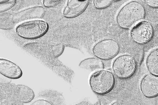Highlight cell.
Returning <instances> with one entry per match:
<instances>
[{"label":"cell","mask_w":158,"mask_h":105,"mask_svg":"<svg viewBox=\"0 0 158 105\" xmlns=\"http://www.w3.org/2000/svg\"><path fill=\"white\" fill-rule=\"evenodd\" d=\"M146 10L141 4L131 1L126 4L118 12L117 22L121 29L129 30L144 19Z\"/></svg>","instance_id":"6da1fadb"},{"label":"cell","mask_w":158,"mask_h":105,"mask_svg":"<svg viewBox=\"0 0 158 105\" xmlns=\"http://www.w3.org/2000/svg\"><path fill=\"white\" fill-rule=\"evenodd\" d=\"M89 83L94 93L105 95L113 89L115 85V78L111 71L101 70L92 75Z\"/></svg>","instance_id":"7a4b0ae2"},{"label":"cell","mask_w":158,"mask_h":105,"mask_svg":"<svg viewBox=\"0 0 158 105\" xmlns=\"http://www.w3.org/2000/svg\"><path fill=\"white\" fill-rule=\"evenodd\" d=\"M49 25L41 20H32L22 23L16 27V32L20 37L25 39H35L45 35Z\"/></svg>","instance_id":"3957f363"},{"label":"cell","mask_w":158,"mask_h":105,"mask_svg":"<svg viewBox=\"0 0 158 105\" xmlns=\"http://www.w3.org/2000/svg\"><path fill=\"white\" fill-rule=\"evenodd\" d=\"M112 67L117 77L122 79H127L131 78L135 74L137 69V63L132 56L123 55L115 59Z\"/></svg>","instance_id":"277c9868"},{"label":"cell","mask_w":158,"mask_h":105,"mask_svg":"<svg viewBox=\"0 0 158 105\" xmlns=\"http://www.w3.org/2000/svg\"><path fill=\"white\" fill-rule=\"evenodd\" d=\"M120 46L117 41L106 39L100 41L94 46V55L101 60L108 61L116 57L120 52Z\"/></svg>","instance_id":"5b68a950"},{"label":"cell","mask_w":158,"mask_h":105,"mask_svg":"<svg viewBox=\"0 0 158 105\" xmlns=\"http://www.w3.org/2000/svg\"><path fill=\"white\" fill-rule=\"evenodd\" d=\"M131 38L139 45H145L152 39L154 29L148 22L141 21L135 25L131 30Z\"/></svg>","instance_id":"8992f818"},{"label":"cell","mask_w":158,"mask_h":105,"mask_svg":"<svg viewBox=\"0 0 158 105\" xmlns=\"http://www.w3.org/2000/svg\"><path fill=\"white\" fill-rule=\"evenodd\" d=\"M45 12L42 6L31 7L16 13L13 16V21L15 23L18 24L39 19L43 18Z\"/></svg>","instance_id":"52a82bcc"},{"label":"cell","mask_w":158,"mask_h":105,"mask_svg":"<svg viewBox=\"0 0 158 105\" xmlns=\"http://www.w3.org/2000/svg\"><path fill=\"white\" fill-rule=\"evenodd\" d=\"M140 90L147 98H153L158 96V77L152 74L146 75L140 83Z\"/></svg>","instance_id":"ba28073f"},{"label":"cell","mask_w":158,"mask_h":105,"mask_svg":"<svg viewBox=\"0 0 158 105\" xmlns=\"http://www.w3.org/2000/svg\"><path fill=\"white\" fill-rule=\"evenodd\" d=\"M89 3V0H68L63 15L69 18H76L85 11Z\"/></svg>","instance_id":"9c48e42d"},{"label":"cell","mask_w":158,"mask_h":105,"mask_svg":"<svg viewBox=\"0 0 158 105\" xmlns=\"http://www.w3.org/2000/svg\"><path fill=\"white\" fill-rule=\"evenodd\" d=\"M0 74L9 79H18L22 72L17 65L6 59H0Z\"/></svg>","instance_id":"30bf717a"},{"label":"cell","mask_w":158,"mask_h":105,"mask_svg":"<svg viewBox=\"0 0 158 105\" xmlns=\"http://www.w3.org/2000/svg\"><path fill=\"white\" fill-rule=\"evenodd\" d=\"M15 96L19 101L23 103L31 102L34 97L32 89L27 86L18 85L15 88Z\"/></svg>","instance_id":"8fae6325"},{"label":"cell","mask_w":158,"mask_h":105,"mask_svg":"<svg viewBox=\"0 0 158 105\" xmlns=\"http://www.w3.org/2000/svg\"><path fill=\"white\" fill-rule=\"evenodd\" d=\"M79 66L82 69L92 72L100 71L104 69V64L102 61L98 58L96 59L94 57L83 60L79 64Z\"/></svg>","instance_id":"7c38bea8"},{"label":"cell","mask_w":158,"mask_h":105,"mask_svg":"<svg viewBox=\"0 0 158 105\" xmlns=\"http://www.w3.org/2000/svg\"><path fill=\"white\" fill-rule=\"evenodd\" d=\"M146 66L150 74L158 76V49L149 54L146 60Z\"/></svg>","instance_id":"4fadbf2b"},{"label":"cell","mask_w":158,"mask_h":105,"mask_svg":"<svg viewBox=\"0 0 158 105\" xmlns=\"http://www.w3.org/2000/svg\"><path fill=\"white\" fill-rule=\"evenodd\" d=\"M15 3L16 0H0V13L9 11Z\"/></svg>","instance_id":"5bb4252c"},{"label":"cell","mask_w":158,"mask_h":105,"mask_svg":"<svg viewBox=\"0 0 158 105\" xmlns=\"http://www.w3.org/2000/svg\"><path fill=\"white\" fill-rule=\"evenodd\" d=\"M14 22L13 21V16L12 18L7 17L6 19L0 18V29L5 30H11L13 26Z\"/></svg>","instance_id":"9a60e30c"},{"label":"cell","mask_w":158,"mask_h":105,"mask_svg":"<svg viewBox=\"0 0 158 105\" xmlns=\"http://www.w3.org/2000/svg\"><path fill=\"white\" fill-rule=\"evenodd\" d=\"M112 0H94L95 7L99 10L106 9L111 6Z\"/></svg>","instance_id":"2e32d148"},{"label":"cell","mask_w":158,"mask_h":105,"mask_svg":"<svg viewBox=\"0 0 158 105\" xmlns=\"http://www.w3.org/2000/svg\"><path fill=\"white\" fill-rule=\"evenodd\" d=\"M144 50L141 47L137 49V50H135V54L133 55V58L135 59L137 65H140L142 64L144 59Z\"/></svg>","instance_id":"e0dca14e"},{"label":"cell","mask_w":158,"mask_h":105,"mask_svg":"<svg viewBox=\"0 0 158 105\" xmlns=\"http://www.w3.org/2000/svg\"><path fill=\"white\" fill-rule=\"evenodd\" d=\"M64 50V45L58 44L53 46L52 47V55L54 57H59L63 53Z\"/></svg>","instance_id":"ac0fdd59"},{"label":"cell","mask_w":158,"mask_h":105,"mask_svg":"<svg viewBox=\"0 0 158 105\" xmlns=\"http://www.w3.org/2000/svg\"><path fill=\"white\" fill-rule=\"evenodd\" d=\"M62 0H43V5L46 7H54L57 6Z\"/></svg>","instance_id":"d6986e66"},{"label":"cell","mask_w":158,"mask_h":105,"mask_svg":"<svg viewBox=\"0 0 158 105\" xmlns=\"http://www.w3.org/2000/svg\"><path fill=\"white\" fill-rule=\"evenodd\" d=\"M144 2L150 7L158 9V0H144Z\"/></svg>","instance_id":"ffe728a7"},{"label":"cell","mask_w":158,"mask_h":105,"mask_svg":"<svg viewBox=\"0 0 158 105\" xmlns=\"http://www.w3.org/2000/svg\"><path fill=\"white\" fill-rule=\"evenodd\" d=\"M52 103L48 100L44 99H40L36 100L32 103V105H50Z\"/></svg>","instance_id":"44dd1931"},{"label":"cell","mask_w":158,"mask_h":105,"mask_svg":"<svg viewBox=\"0 0 158 105\" xmlns=\"http://www.w3.org/2000/svg\"><path fill=\"white\" fill-rule=\"evenodd\" d=\"M112 1H114V2H118V1H120L121 0H112Z\"/></svg>","instance_id":"7402d4cb"}]
</instances>
